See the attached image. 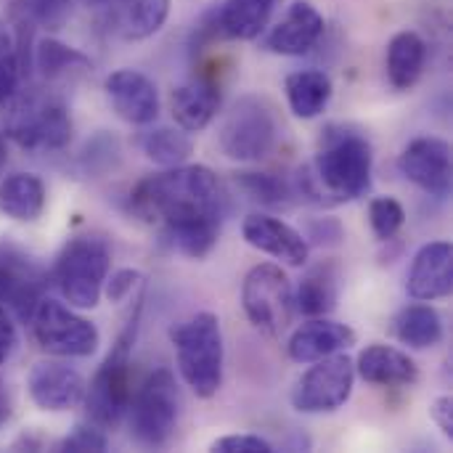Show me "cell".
<instances>
[{
  "mask_svg": "<svg viewBox=\"0 0 453 453\" xmlns=\"http://www.w3.org/2000/svg\"><path fill=\"white\" fill-rule=\"evenodd\" d=\"M114 114L130 125H151L159 114V90L138 69H117L104 82Z\"/></svg>",
  "mask_w": 453,
  "mask_h": 453,
  "instance_id": "obj_14",
  "label": "cell"
},
{
  "mask_svg": "<svg viewBox=\"0 0 453 453\" xmlns=\"http://www.w3.org/2000/svg\"><path fill=\"white\" fill-rule=\"evenodd\" d=\"M242 305L247 319L260 332H265L268 337L284 334L295 319V292L281 265H255L242 284Z\"/></svg>",
  "mask_w": 453,
  "mask_h": 453,
  "instance_id": "obj_9",
  "label": "cell"
},
{
  "mask_svg": "<svg viewBox=\"0 0 453 453\" xmlns=\"http://www.w3.org/2000/svg\"><path fill=\"white\" fill-rule=\"evenodd\" d=\"M98 13L114 35L135 42L157 35L165 27L170 16V0H104Z\"/></svg>",
  "mask_w": 453,
  "mask_h": 453,
  "instance_id": "obj_19",
  "label": "cell"
},
{
  "mask_svg": "<svg viewBox=\"0 0 453 453\" xmlns=\"http://www.w3.org/2000/svg\"><path fill=\"white\" fill-rule=\"evenodd\" d=\"M5 135L29 151H61L72 141V117L56 96L16 93L8 104Z\"/></svg>",
  "mask_w": 453,
  "mask_h": 453,
  "instance_id": "obj_6",
  "label": "cell"
},
{
  "mask_svg": "<svg viewBox=\"0 0 453 453\" xmlns=\"http://www.w3.org/2000/svg\"><path fill=\"white\" fill-rule=\"evenodd\" d=\"M180 419V390L170 369H157L133 393L127 406L130 435L138 446L162 449L173 441Z\"/></svg>",
  "mask_w": 453,
  "mask_h": 453,
  "instance_id": "obj_7",
  "label": "cell"
},
{
  "mask_svg": "<svg viewBox=\"0 0 453 453\" xmlns=\"http://www.w3.org/2000/svg\"><path fill=\"white\" fill-rule=\"evenodd\" d=\"M284 90H287V101H289V109L295 111V117L313 119L329 106L334 85L326 72L303 69V72H292L287 77Z\"/></svg>",
  "mask_w": 453,
  "mask_h": 453,
  "instance_id": "obj_26",
  "label": "cell"
},
{
  "mask_svg": "<svg viewBox=\"0 0 453 453\" xmlns=\"http://www.w3.org/2000/svg\"><path fill=\"white\" fill-rule=\"evenodd\" d=\"M372 143L361 133L329 130L313 165L297 173V199L313 204H342L364 196L372 183Z\"/></svg>",
  "mask_w": 453,
  "mask_h": 453,
  "instance_id": "obj_2",
  "label": "cell"
},
{
  "mask_svg": "<svg viewBox=\"0 0 453 453\" xmlns=\"http://www.w3.org/2000/svg\"><path fill=\"white\" fill-rule=\"evenodd\" d=\"M276 0H226L215 13L218 29L226 40H255L273 16Z\"/></svg>",
  "mask_w": 453,
  "mask_h": 453,
  "instance_id": "obj_25",
  "label": "cell"
},
{
  "mask_svg": "<svg viewBox=\"0 0 453 453\" xmlns=\"http://www.w3.org/2000/svg\"><path fill=\"white\" fill-rule=\"evenodd\" d=\"M279 141V119L273 106L260 96H242L226 114L220 127V151L236 162L265 159Z\"/></svg>",
  "mask_w": 453,
  "mask_h": 453,
  "instance_id": "obj_8",
  "label": "cell"
},
{
  "mask_svg": "<svg viewBox=\"0 0 453 453\" xmlns=\"http://www.w3.org/2000/svg\"><path fill=\"white\" fill-rule=\"evenodd\" d=\"M21 77H24V66H21L16 35L11 27L0 21V109L8 106L11 98L19 93Z\"/></svg>",
  "mask_w": 453,
  "mask_h": 453,
  "instance_id": "obj_31",
  "label": "cell"
},
{
  "mask_svg": "<svg viewBox=\"0 0 453 453\" xmlns=\"http://www.w3.org/2000/svg\"><path fill=\"white\" fill-rule=\"evenodd\" d=\"M111 268V250L104 236H72L56 257L53 281L61 297L74 308H96Z\"/></svg>",
  "mask_w": 453,
  "mask_h": 453,
  "instance_id": "obj_5",
  "label": "cell"
},
{
  "mask_svg": "<svg viewBox=\"0 0 453 453\" xmlns=\"http://www.w3.org/2000/svg\"><path fill=\"white\" fill-rule=\"evenodd\" d=\"M5 162H8V149H5V138L0 135V170L5 167Z\"/></svg>",
  "mask_w": 453,
  "mask_h": 453,
  "instance_id": "obj_41",
  "label": "cell"
},
{
  "mask_svg": "<svg viewBox=\"0 0 453 453\" xmlns=\"http://www.w3.org/2000/svg\"><path fill=\"white\" fill-rule=\"evenodd\" d=\"M16 342H19V337H16V324H13V319H11V313L0 305V366L13 356Z\"/></svg>",
  "mask_w": 453,
  "mask_h": 453,
  "instance_id": "obj_38",
  "label": "cell"
},
{
  "mask_svg": "<svg viewBox=\"0 0 453 453\" xmlns=\"http://www.w3.org/2000/svg\"><path fill=\"white\" fill-rule=\"evenodd\" d=\"M398 170L414 186L438 199H446L451 194V146L443 138H414L398 157Z\"/></svg>",
  "mask_w": 453,
  "mask_h": 453,
  "instance_id": "obj_13",
  "label": "cell"
},
{
  "mask_svg": "<svg viewBox=\"0 0 453 453\" xmlns=\"http://www.w3.org/2000/svg\"><path fill=\"white\" fill-rule=\"evenodd\" d=\"M138 316H141V305L135 308L125 332L117 337L111 353L106 356V361L101 364V369L90 380L85 398H82L90 422L98 425L101 430H114L127 417V406L133 398L130 356H133V342L138 334Z\"/></svg>",
  "mask_w": 453,
  "mask_h": 453,
  "instance_id": "obj_4",
  "label": "cell"
},
{
  "mask_svg": "<svg viewBox=\"0 0 453 453\" xmlns=\"http://www.w3.org/2000/svg\"><path fill=\"white\" fill-rule=\"evenodd\" d=\"M242 234L247 239L250 247L292 265V268H300L308 263V255H311V247L308 242L303 239L300 231H295L289 223L279 220V218H271V215H260V212H252L244 218L242 223Z\"/></svg>",
  "mask_w": 453,
  "mask_h": 453,
  "instance_id": "obj_16",
  "label": "cell"
},
{
  "mask_svg": "<svg viewBox=\"0 0 453 453\" xmlns=\"http://www.w3.org/2000/svg\"><path fill=\"white\" fill-rule=\"evenodd\" d=\"M356 345V332L348 324H337V321H326L313 319L308 324H303L292 337H289V358L297 364H313L321 361L326 356L342 353L348 348Z\"/></svg>",
  "mask_w": 453,
  "mask_h": 453,
  "instance_id": "obj_20",
  "label": "cell"
},
{
  "mask_svg": "<svg viewBox=\"0 0 453 453\" xmlns=\"http://www.w3.org/2000/svg\"><path fill=\"white\" fill-rule=\"evenodd\" d=\"M29 326L40 350L58 358H88L98 350L101 342L96 324L50 297H42L37 303L29 316Z\"/></svg>",
  "mask_w": 453,
  "mask_h": 453,
  "instance_id": "obj_10",
  "label": "cell"
},
{
  "mask_svg": "<svg viewBox=\"0 0 453 453\" xmlns=\"http://www.w3.org/2000/svg\"><path fill=\"white\" fill-rule=\"evenodd\" d=\"M45 210V183L32 173H13L0 183V212L19 220L35 223Z\"/></svg>",
  "mask_w": 453,
  "mask_h": 453,
  "instance_id": "obj_27",
  "label": "cell"
},
{
  "mask_svg": "<svg viewBox=\"0 0 453 453\" xmlns=\"http://www.w3.org/2000/svg\"><path fill=\"white\" fill-rule=\"evenodd\" d=\"M109 441L101 433L98 425H80L74 427L56 449L58 451H72V453H85V451H106Z\"/></svg>",
  "mask_w": 453,
  "mask_h": 453,
  "instance_id": "obj_35",
  "label": "cell"
},
{
  "mask_svg": "<svg viewBox=\"0 0 453 453\" xmlns=\"http://www.w3.org/2000/svg\"><path fill=\"white\" fill-rule=\"evenodd\" d=\"M72 0H13V11L19 21L29 27L58 29L69 16Z\"/></svg>",
  "mask_w": 453,
  "mask_h": 453,
  "instance_id": "obj_33",
  "label": "cell"
},
{
  "mask_svg": "<svg viewBox=\"0 0 453 453\" xmlns=\"http://www.w3.org/2000/svg\"><path fill=\"white\" fill-rule=\"evenodd\" d=\"M324 35V16L316 5L297 0L287 8L284 19L268 32L265 48L279 56H305L311 53Z\"/></svg>",
  "mask_w": 453,
  "mask_h": 453,
  "instance_id": "obj_18",
  "label": "cell"
},
{
  "mask_svg": "<svg viewBox=\"0 0 453 453\" xmlns=\"http://www.w3.org/2000/svg\"><path fill=\"white\" fill-rule=\"evenodd\" d=\"M453 289V250L449 242L425 244L411 263L406 292L419 303L449 297Z\"/></svg>",
  "mask_w": 453,
  "mask_h": 453,
  "instance_id": "obj_17",
  "label": "cell"
},
{
  "mask_svg": "<svg viewBox=\"0 0 453 453\" xmlns=\"http://www.w3.org/2000/svg\"><path fill=\"white\" fill-rule=\"evenodd\" d=\"M32 61L45 80H64V77L90 72V58L85 53H80L77 48H69L53 37H45L37 42V48L32 50Z\"/></svg>",
  "mask_w": 453,
  "mask_h": 453,
  "instance_id": "obj_29",
  "label": "cell"
},
{
  "mask_svg": "<svg viewBox=\"0 0 453 453\" xmlns=\"http://www.w3.org/2000/svg\"><path fill=\"white\" fill-rule=\"evenodd\" d=\"M340 300V265L334 260L313 265L297 287L295 311L308 319L329 316Z\"/></svg>",
  "mask_w": 453,
  "mask_h": 453,
  "instance_id": "obj_23",
  "label": "cell"
},
{
  "mask_svg": "<svg viewBox=\"0 0 453 453\" xmlns=\"http://www.w3.org/2000/svg\"><path fill=\"white\" fill-rule=\"evenodd\" d=\"M45 281L48 276L32 257H27L16 247H0V305L8 313L29 321L32 311L45 297Z\"/></svg>",
  "mask_w": 453,
  "mask_h": 453,
  "instance_id": "obj_12",
  "label": "cell"
},
{
  "mask_svg": "<svg viewBox=\"0 0 453 453\" xmlns=\"http://www.w3.org/2000/svg\"><path fill=\"white\" fill-rule=\"evenodd\" d=\"M395 337L414 348V350H427L435 348L443 340V321L441 313L433 305H409L395 316Z\"/></svg>",
  "mask_w": 453,
  "mask_h": 453,
  "instance_id": "obj_28",
  "label": "cell"
},
{
  "mask_svg": "<svg viewBox=\"0 0 453 453\" xmlns=\"http://www.w3.org/2000/svg\"><path fill=\"white\" fill-rule=\"evenodd\" d=\"M356 374L380 388H411L419 382V366L414 358L390 345H369L358 356Z\"/></svg>",
  "mask_w": 453,
  "mask_h": 453,
  "instance_id": "obj_21",
  "label": "cell"
},
{
  "mask_svg": "<svg viewBox=\"0 0 453 453\" xmlns=\"http://www.w3.org/2000/svg\"><path fill=\"white\" fill-rule=\"evenodd\" d=\"M27 390L35 406H40L42 411H69L82 403L88 382L77 369L66 364L42 361L29 369Z\"/></svg>",
  "mask_w": 453,
  "mask_h": 453,
  "instance_id": "obj_15",
  "label": "cell"
},
{
  "mask_svg": "<svg viewBox=\"0 0 453 453\" xmlns=\"http://www.w3.org/2000/svg\"><path fill=\"white\" fill-rule=\"evenodd\" d=\"M130 212L162 228V239L186 257H204L218 242L223 191L204 165H178L149 175L130 191Z\"/></svg>",
  "mask_w": 453,
  "mask_h": 453,
  "instance_id": "obj_1",
  "label": "cell"
},
{
  "mask_svg": "<svg viewBox=\"0 0 453 453\" xmlns=\"http://www.w3.org/2000/svg\"><path fill=\"white\" fill-rule=\"evenodd\" d=\"M212 451L218 453H273V443H268L265 438L260 435H226V438H218L212 446Z\"/></svg>",
  "mask_w": 453,
  "mask_h": 453,
  "instance_id": "obj_36",
  "label": "cell"
},
{
  "mask_svg": "<svg viewBox=\"0 0 453 453\" xmlns=\"http://www.w3.org/2000/svg\"><path fill=\"white\" fill-rule=\"evenodd\" d=\"M183 382L199 395L212 398L223 385V332L215 313H196L170 329Z\"/></svg>",
  "mask_w": 453,
  "mask_h": 453,
  "instance_id": "obj_3",
  "label": "cell"
},
{
  "mask_svg": "<svg viewBox=\"0 0 453 453\" xmlns=\"http://www.w3.org/2000/svg\"><path fill=\"white\" fill-rule=\"evenodd\" d=\"M146 157L162 167H178V165H186V159L191 157L194 151V143L188 138L186 130L180 127H157V130H149L141 141Z\"/></svg>",
  "mask_w": 453,
  "mask_h": 453,
  "instance_id": "obj_30",
  "label": "cell"
},
{
  "mask_svg": "<svg viewBox=\"0 0 453 453\" xmlns=\"http://www.w3.org/2000/svg\"><path fill=\"white\" fill-rule=\"evenodd\" d=\"M369 223L377 234V239L382 242H390L398 236V231L403 228L406 223V210L398 199L393 196H377L372 199L369 204Z\"/></svg>",
  "mask_w": 453,
  "mask_h": 453,
  "instance_id": "obj_34",
  "label": "cell"
},
{
  "mask_svg": "<svg viewBox=\"0 0 453 453\" xmlns=\"http://www.w3.org/2000/svg\"><path fill=\"white\" fill-rule=\"evenodd\" d=\"M430 414H433L435 425L441 427V433H443L446 438H453V403H451V398H449V395L438 398V401L433 403Z\"/></svg>",
  "mask_w": 453,
  "mask_h": 453,
  "instance_id": "obj_39",
  "label": "cell"
},
{
  "mask_svg": "<svg viewBox=\"0 0 453 453\" xmlns=\"http://www.w3.org/2000/svg\"><path fill=\"white\" fill-rule=\"evenodd\" d=\"M8 419H11V395L5 390V382L0 380V430Z\"/></svg>",
  "mask_w": 453,
  "mask_h": 453,
  "instance_id": "obj_40",
  "label": "cell"
},
{
  "mask_svg": "<svg viewBox=\"0 0 453 453\" xmlns=\"http://www.w3.org/2000/svg\"><path fill=\"white\" fill-rule=\"evenodd\" d=\"M356 364L345 353L313 361V366L297 380L292 390V406L300 414H332L342 409L353 395Z\"/></svg>",
  "mask_w": 453,
  "mask_h": 453,
  "instance_id": "obj_11",
  "label": "cell"
},
{
  "mask_svg": "<svg viewBox=\"0 0 453 453\" xmlns=\"http://www.w3.org/2000/svg\"><path fill=\"white\" fill-rule=\"evenodd\" d=\"M170 109H173V119L178 122L180 130L199 133L215 119L218 109H220V88L215 80H207V77L191 80L173 90Z\"/></svg>",
  "mask_w": 453,
  "mask_h": 453,
  "instance_id": "obj_22",
  "label": "cell"
},
{
  "mask_svg": "<svg viewBox=\"0 0 453 453\" xmlns=\"http://www.w3.org/2000/svg\"><path fill=\"white\" fill-rule=\"evenodd\" d=\"M425 64H427V42L417 32L403 29L390 40L385 66H388V80L395 90L414 88L425 72Z\"/></svg>",
  "mask_w": 453,
  "mask_h": 453,
  "instance_id": "obj_24",
  "label": "cell"
},
{
  "mask_svg": "<svg viewBox=\"0 0 453 453\" xmlns=\"http://www.w3.org/2000/svg\"><path fill=\"white\" fill-rule=\"evenodd\" d=\"M236 183L250 194V199L255 202H263V204H289L295 194V183L279 178V175H271V173H239L236 175Z\"/></svg>",
  "mask_w": 453,
  "mask_h": 453,
  "instance_id": "obj_32",
  "label": "cell"
},
{
  "mask_svg": "<svg viewBox=\"0 0 453 453\" xmlns=\"http://www.w3.org/2000/svg\"><path fill=\"white\" fill-rule=\"evenodd\" d=\"M106 297L111 300V303H119V300H125L133 289H135V284L141 281V273L138 271H130V268H122V271H117V273H111V279L106 276Z\"/></svg>",
  "mask_w": 453,
  "mask_h": 453,
  "instance_id": "obj_37",
  "label": "cell"
}]
</instances>
